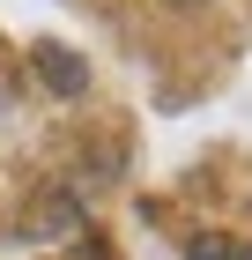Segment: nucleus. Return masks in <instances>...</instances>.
<instances>
[{"instance_id":"nucleus-1","label":"nucleus","mask_w":252,"mask_h":260,"mask_svg":"<svg viewBox=\"0 0 252 260\" xmlns=\"http://www.w3.org/2000/svg\"><path fill=\"white\" fill-rule=\"evenodd\" d=\"M38 67L52 75V89H59V97H75L82 82H89V67H82L75 52H59V45H38Z\"/></svg>"},{"instance_id":"nucleus-2","label":"nucleus","mask_w":252,"mask_h":260,"mask_svg":"<svg viewBox=\"0 0 252 260\" xmlns=\"http://www.w3.org/2000/svg\"><path fill=\"white\" fill-rule=\"evenodd\" d=\"M193 260H252V245H223V238H208V245H193Z\"/></svg>"}]
</instances>
